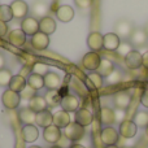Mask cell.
<instances>
[{
  "label": "cell",
  "instance_id": "6da1fadb",
  "mask_svg": "<svg viewBox=\"0 0 148 148\" xmlns=\"http://www.w3.org/2000/svg\"><path fill=\"white\" fill-rule=\"evenodd\" d=\"M84 134H86V130H84L83 126H81L77 122H70L69 125L64 129L62 135L66 139H69L70 142H73V143H77V142H79L83 138Z\"/></svg>",
  "mask_w": 148,
  "mask_h": 148
},
{
  "label": "cell",
  "instance_id": "7a4b0ae2",
  "mask_svg": "<svg viewBox=\"0 0 148 148\" xmlns=\"http://www.w3.org/2000/svg\"><path fill=\"white\" fill-rule=\"evenodd\" d=\"M21 96L18 92L12 91L10 88H7L1 95V103L7 109H17L20 107V103H21Z\"/></svg>",
  "mask_w": 148,
  "mask_h": 148
},
{
  "label": "cell",
  "instance_id": "3957f363",
  "mask_svg": "<svg viewBox=\"0 0 148 148\" xmlns=\"http://www.w3.org/2000/svg\"><path fill=\"white\" fill-rule=\"evenodd\" d=\"M100 140L104 146H113L117 144L120 140V133L112 126H105L100 131Z\"/></svg>",
  "mask_w": 148,
  "mask_h": 148
},
{
  "label": "cell",
  "instance_id": "277c9868",
  "mask_svg": "<svg viewBox=\"0 0 148 148\" xmlns=\"http://www.w3.org/2000/svg\"><path fill=\"white\" fill-rule=\"evenodd\" d=\"M100 62H101V56L97 52H94V51L87 52L83 56V59H82V65L88 72H96Z\"/></svg>",
  "mask_w": 148,
  "mask_h": 148
},
{
  "label": "cell",
  "instance_id": "5b68a950",
  "mask_svg": "<svg viewBox=\"0 0 148 148\" xmlns=\"http://www.w3.org/2000/svg\"><path fill=\"white\" fill-rule=\"evenodd\" d=\"M136 131H138V126L133 120H125L120 123L118 133H120V136H122L123 139L134 138L136 135Z\"/></svg>",
  "mask_w": 148,
  "mask_h": 148
},
{
  "label": "cell",
  "instance_id": "8992f818",
  "mask_svg": "<svg viewBox=\"0 0 148 148\" xmlns=\"http://www.w3.org/2000/svg\"><path fill=\"white\" fill-rule=\"evenodd\" d=\"M21 30L26 34V36H33L39 33V21L35 17H25L21 22Z\"/></svg>",
  "mask_w": 148,
  "mask_h": 148
},
{
  "label": "cell",
  "instance_id": "52a82bcc",
  "mask_svg": "<svg viewBox=\"0 0 148 148\" xmlns=\"http://www.w3.org/2000/svg\"><path fill=\"white\" fill-rule=\"evenodd\" d=\"M61 105L62 110L68 113H72V112H77L79 109V99L75 96V95H72V94H68V95H64L61 97Z\"/></svg>",
  "mask_w": 148,
  "mask_h": 148
},
{
  "label": "cell",
  "instance_id": "ba28073f",
  "mask_svg": "<svg viewBox=\"0 0 148 148\" xmlns=\"http://www.w3.org/2000/svg\"><path fill=\"white\" fill-rule=\"evenodd\" d=\"M125 65L127 69L130 70H135V69H140L142 68V53L136 49H133L131 52H129L123 59Z\"/></svg>",
  "mask_w": 148,
  "mask_h": 148
},
{
  "label": "cell",
  "instance_id": "9c48e42d",
  "mask_svg": "<svg viewBox=\"0 0 148 148\" xmlns=\"http://www.w3.org/2000/svg\"><path fill=\"white\" fill-rule=\"evenodd\" d=\"M30 43H31V47L34 49H36V51H44L49 46V35L39 31L35 35L31 36Z\"/></svg>",
  "mask_w": 148,
  "mask_h": 148
},
{
  "label": "cell",
  "instance_id": "30bf717a",
  "mask_svg": "<svg viewBox=\"0 0 148 148\" xmlns=\"http://www.w3.org/2000/svg\"><path fill=\"white\" fill-rule=\"evenodd\" d=\"M74 122L79 123L83 127L90 126L94 122V114L88 109H86V108H79L75 112V114H74Z\"/></svg>",
  "mask_w": 148,
  "mask_h": 148
},
{
  "label": "cell",
  "instance_id": "8fae6325",
  "mask_svg": "<svg viewBox=\"0 0 148 148\" xmlns=\"http://www.w3.org/2000/svg\"><path fill=\"white\" fill-rule=\"evenodd\" d=\"M121 43V38L116 33H108L103 35V48L109 52L117 51L118 46Z\"/></svg>",
  "mask_w": 148,
  "mask_h": 148
},
{
  "label": "cell",
  "instance_id": "7c38bea8",
  "mask_svg": "<svg viewBox=\"0 0 148 148\" xmlns=\"http://www.w3.org/2000/svg\"><path fill=\"white\" fill-rule=\"evenodd\" d=\"M116 34H117L120 38L122 39H127L131 36L134 31V26L130 21L127 20H120L117 23H116Z\"/></svg>",
  "mask_w": 148,
  "mask_h": 148
},
{
  "label": "cell",
  "instance_id": "4fadbf2b",
  "mask_svg": "<svg viewBox=\"0 0 148 148\" xmlns=\"http://www.w3.org/2000/svg\"><path fill=\"white\" fill-rule=\"evenodd\" d=\"M62 133H61V129L57 127L55 125H51L48 127H46L43 130V138L47 143H51V144H56L57 142L61 139Z\"/></svg>",
  "mask_w": 148,
  "mask_h": 148
},
{
  "label": "cell",
  "instance_id": "5bb4252c",
  "mask_svg": "<svg viewBox=\"0 0 148 148\" xmlns=\"http://www.w3.org/2000/svg\"><path fill=\"white\" fill-rule=\"evenodd\" d=\"M10 8H12V12H13V18H17V20L25 18L26 14L29 13V5L23 0H14V1H12L10 3Z\"/></svg>",
  "mask_w": 148,
  "mask_h": 148
},
{
  "label": "cell",
  "instance_id": "9a60e30c",
  "mask_svg": "<svg viewBox=\"0 0 148 148\" xmlns=\"http://www.w3.org/2000/svg\"><path fill=\"white\" fill-rule=\"evenodd\" d=\"M8 42L14 47H23L26 43V34L21 29H13L8 34Z\"/></svg>",
  "mask_w": 148,
  "mask_h": 148
},
{
  "label": "cell",
  "instance_id": "2e32d148",
  "mask_svg": "<svg viewBox=\"0 0 148 148\" xmlns=\"http://www.w3.org/2000/svg\"><path fill=\"white\" fill-rule=\"evenodd\" d=\"M113 103H114L117 109L126 110L131 104V96L129 92L120 91V92H117V94H114V96H113Z\"/></svg>",
  "mask_w": 148,
  "mask_h": 148
},
{
  "label": "cell",
  "instance_id": "e0dca14e",
  "mask_svg": "<svg viewBox=\"0 0 148 148\" xmlns=\"http://www.w3.org/2000/svg\"><path fill=\"white\" fill-rule=\"evenodd\" d=\"M130 43L131 46H135V47H143L148 43V35L147 33L144 31V29H135L133 31L130 36Z\"/></svg>",
  "mask_w": 148,
  "mask_h": 148
},
{
  "label": "cell",
  "instance_id": "ac0fdd59",
  "mask_svg": "<svg viewBox=\"0 0 148 148\" xmlns=\"http://www.w3.org/2000/svg\"><path fill=\"white\" fill-rule=\"evenodd\" d=\"M35 123L39 126V127H43V129L53 125V113H52L51 110H48V109L42 110V112L36 113Z\"/></svg>",
  "mask_w": 148,
  "mask_h": 148
},
{
  "label": "cell",
  "instance_id": "d6986e66",
  "mask_svg": "<svg viewBox=\"0 0 148 148\" xmlns=\"http://www.w3.org/2000/svg\"><path fill=\"white\" fill-rule=\"evenodd\" d=\"M21 134L26 143H34L39 136V130L35 125H23Z\"/></svg>",
  "mask_w": 148,
  "mask_h": 148
},
{
  "label": "cell",
  "instance_id": "ffe728a7",
  "mask_svg": "<svg viewBox=\"0 0 148 148\" xmlns=\"http://www.w3.org/2000/svg\"><path fill=\"white\" fill-rule=\"evenodd\" d=\"M61 86V78L57 73L48 72L44 75V87L47 90H59Z\"/></svg>",
  "mask_w": 148,
  "mask_h": 148
},
{
  "label": "cell",
  "instance_id": "44dd1931",
  "mask_svg": "<svg viewBox=\"0 0 148 148\" xmlns=\"http://www.w3.org/2000/svg\"><path fill=\"white\" fill-rule=\"evenodd\" d=\"M55 30H56V21L53 18L49 17V16L40 18V21H39V31L47 34V35H51V34L55 33Z\"/></svg>",
  "mask_w": 148,
  "mask_h": 148
},
{
  "label": "cell",
  "instance_id": "7402d4cb",
  "mask_svg": "<svg viewBox=\"0 0 148 148\" xmlns=\"http://www.w3.org/2000/svg\"><path fill=\"white\" fill-rule=\"evenodd\" d=\"M87 46L91 51L97 52V51H101L103 48V35L97 31H94L88 35L87 38Z\"/></svg>",
  "mask_w": 148,
  "mask_h": 148
},
{
  "label": "cell",
  "instance_id": "603a6c76",
  "mask_svg": "<svg viewBox=\"0 0 148 148\" xmlns=\"http://www.w3.org/2000/svg\"><path fill=\"white\" fill-rule=\"evenodd\" d=\"M56 17L61 22H69L74 17V9L70 5H60L56 9Z\"/></svg>",
  "mask_w": 148,
  "mask_h": 148
},
{
  "label": "cell",
  "instance_id": "cb8c5ba5",
  "mask_svg": "<svg viewBox=\"0 0 148 148\" xmlns=\"http://www.w3.org/2000/svg\"><path fill=\"white\" fill-rule=\"evenodd\" d=\"M72 122L70 121V114L65 110H57L56 113H53V125L57 126L60 129H65L69 123Z\"/></svg>",
  "mask_w": 148,
  "mask_h": 148
},
{
  "label": "cell",
  "instance_id": "d4e9b609",
  "mask_svg": "<svg viewBox=\"0 0 148 148\" xmlns=\"http://www.w3.org/2000/svg\"><path fill=\"white\" fill-rule=\"evenodd\" d=\"M47 107H48V104H47L44 96L36 95V96H34L31 100H29V108L35 113H39V112H42V110H46Z\"/></svg>",
  "mask_w": 148,
  "mask_h": 148
},
{
  "label": "cell",
  "instance_id": "484cf974",
  "mask_svg": "<svg viewBox=\"0 0 148 148\" xmlns=\"http://www.w3.org/2000/svg\"><path fill=\"white\" fill-rule=\"evenodd\" d=\"M26 82H27V86H30L31 88L34 90H42L44 87V77L40 75V74H36L31 72L26 78Z\"/></svg>",
  "mask_w": 148,
  "mask_h": 148
},
{
  "label": "cell",
  "instance_id": "4316f807",
  "mask_svg": "<svg viewBox=\"0 0 148 148\" xmlns=\"http://www.w3.org/2000/svg\"><path fill=\"white\" fill-rule=\"evenodd\" d=\"M27 86V82H26V78L22 75H20V74H17V75H13L12 79H10L9 82V88L12 90V91H16L20 94L21 91H22L25 87Z\"/></svg>",
  "mask_w": 148,
  "mask_h": 148
},
{
  "label": "cell",
  "instance_id": "83f0119b",
  "mask_svg": "<svg viewBox=\"0 0 148 148\" xmlns=\"http://www.w3.org/2000/svg\"><path fill=\"white\" fill-rule=\"evenodd\" d=\"M100 121H101V123H104L105 126H112L113 123L116 122L114 110L108 107H103L101 109H100Z\"/></svg>",
  "mask_w": 148,
  "mask_h": 148
},
{
  "label": "cell",
  "instance_id": "f1b7e54d",
  "mask_svg": "<svg viewBox=\"0 0 148 148\" xmlns=\"http://www.w3.org/2000/svg\"><path fill=\"white\" fill-rule=\"evenodd\" d=\"M20 121L23 123V125H33L35 123V118H36V113L33 112L30 108H23V109L20 110Z\"/></svg>",
  "mask_w": 148,
  "mask_h": 148
},
{
  "label": "cell",
  "instance_id": "f546056e",
  "mask_svg": "<svg viewBox=\"0 0 148 148\" xmlns=\"http://www.w3.org/2000/svg\"><path fill=\"white\" fill-rule=\"evenodd\" d=\"M96 72L99 73L103 78H107V77H109L110 74L114 72V65H113V62L110 61V60L101 59V62H100V65H99Z\"/></svg>",
  "mask_w": 148,
  "mask_h": 148
},
{
  "label": "cell",
  "instance_id": "4dcf8cb0",
  "mask_svg": "<svg viewBox=\"0 0 148 148\" xmlns=\"http://www.w3.org/2000/svg\"><path fill=\"white\" fill-rule=\"evenodd\" d=\"M44 99H46L48 107H56V105H59L61 103V95H60V92L57 90H48Z\"/></svg>",
  "mask_w": 148,
  "mask_h": 148
},
{
  "label": "cell",
  "instance_id": "1f68e13d",
  "mask_svg": "<svg viewBox=\"0 0 148 148\" xmlns=\"http://www.w3.org/2000/svg\"><path fill=\"white\" fill-rule=\"evenodd\" d=\"M31 12H33L34 17H46V13L48 12V7H47V4L44 1H36L35 4L33 5V8H31Z\"/></svg>",
  "mask_w": 148,
  "mask_h": 148
},
{
  "label": "cell",
  "instance_id": "d6a6232c",
  "mask_svg": "<svg viewBox=\"0 0 148 148\" xmlns=\"http://www.w3.org/2000/svg\"><path fill=\"white\" fill-rule=\"evenodd\" d=\"M133 121L136 123L138 127H147L148 126V112L146 110H138L134 114Z\"/></svg>",
  "mask_w": 148,
  "mask_h": 148
},
{
  "label": "cell",
  "instance_id": "836d02e7",
  "mask_svg": "<svg viewBox=\"0 0 148 148\" xmlns=\"http://www.w3.org/2000/svg\"><path fill=\"white\" fill-rule=\"evenodd\" d=\"M13 20V12L10 5H0V21L3 22H10Z\"/></svg>",
  "mask_w": 148,
  "mask_h": 148
},
{
  "label": "cell",
  "instance_id": "e575fe53",
  "mask_svg": "<svg viewBox=\"0 0 148 148\" xmlns=\"http://www.w3.org/2000/svg\"><path fill=\"white\" fill-rule=\"evenodd\" d=\"M13 74L9 69H0V87H8Z\"/></svg>",
  "mask_w": 148,
  "mask_h": 148
},
{
  "label": "cell",
  "instance_id": "d590c367",
  "mask_svg": "<svg viewBox=\"0 0 148 148\" xmlns=\"http://www.w3.org/2000/svg\"><path fill=\"white\" fill-rule=\"evenodd\" d=\"M88 81L92 83L94 88H101L103 87V77L97 72H92L88 74Z\"/></svg>",
  "mask_w": 148,
  "mask_h": 148
},
{
  "label": "cell",
  "instance_id": "8d00e7d4",
  "mask_svg": "<svg viewBox=\"0 0 148 148\" xmlns=\"http://www.w3.org/2000/svg\"><path fill=\"white\" fill-rule=\"evenodd\" d=\"M133 46H131V43L130 42H121L120 43V46H118V48H117V53L120 55V56H122L123 59H125V56L129 53V52H131L133 51Z\"/></svg>",
  "mask_w": 148,
  "mask_h": 148
},
{
  "label": "cell",
  "instance_id": "74e56055",
  "mask_svg": "<svg viewBox=\"0 0 148 148\" xmlns=\"http://www.w3.org/2000/svg\"><path fill=\"white\" fill-rule=\"evenodd\" d=\"M49 72V66L44 62H35L33 66V73H36V74H40V75H46L47 73Z\"/></svg>",
  "mask_w": 148,
  "mask_h": 148
},
{
  "label": "cell",
  "instance_id": "f35d334b",
  "mask_svg": "<svg viewBox=\"0 0 148 148\" xmlns=\"http://www.w3.org/2000/svg\"><path fill=\"white\" fill-rule=\"evenodd\" d=\"M20 96L21 99H25V100H31L34 96H36V90L31 88L30 86H26L22 91L20 92Z\"/></svg>",
  "mask_w": 148,
  "mask_h": 148
},
{
  "label": "cell",
  "instance_id": "ab89813d",
  "mask_svg": "<svg viewBox=\"0 0 148 148\" xmlns=\"http://www.w3.org/2000/svg\"><path fill=\"white\" fill-rule=\"evenodd\" d=\"M107 81H108V83H110V84L118 83V82L122 81V73L118 72V70H114L109 77H107Z\"/></svg>",
  "mask_w": 148,
  "mask_h": 148
},
{
  "label": "cell",
  "instance_id": "60d3db41",
  "mask_svg": "<svg viewBox=\"0 0 148 148\" xmlns=\"http://www.w3.org/2000/svg\"><path fill=\"white\" fill-rule=\"evenodd\" d=\"M74 3L79 9H88L92 5V0H74Z\"/></svg>",
  "mask_w": 148,
  "mask_h": 148
},
{
  "label": "cell",
  "instance_id": "b9f144b4",
  "mask_svg": "<svg viewBox=\"0 0 148 148\" xmlns=\"http://www.w3.org/2000/svg\"><path fill=\"white\" fill-rule=\"evenodd\" d=\"M114 117H116V122H122V121L126 120V110L123 109H117L116 108L114 110Z\"/></svg>",
  "mask_w": 148,
  "mask_h": 148
},
{
  "label": "cell",
  "instance_id": "7bdbcfd3",
  "mask_svg": "<svg viewBox=\"0 0 148 148\" xmlns=\"http://www.w3.org/2000/svg\"><path fill=\"white\" fill-rule=\"evenodd\" d=\"M8 25L7 22H3V21H0V38H3V36H5L8 34Z\"/></svg>",
  "mask_w": 148,
  "mask_h": 148
},
{
  "label": "cell",
  "instance_id": "ee69618b",
  "mask_svg": "<svg viewBox=\"0 0 148 148\" xmlns=\"http://www.w3.org/2000/svg\"><path fill=\"white\" fill-rule=\"evenodd\" d=\"M140 103L143 107L148 108V90H144L143 91V94H142V96H140Z\"/></svg>",
  "mask_w": 148,
  "mask_h": 148
},
{
  "label": "cell",
  "instance_id": "f6af8a7d",
  "mask_svg": "<svg viewBox=\"0 0 148 148\" xmlns=\"http://www.w3.org/2000/svg\"><path fill=\"white\" fill-rule=\"evenodd\" d=\"M142 66L148 70V51L142 55Z\"/></svg>",
  "mask_w": 148,
  "mask_h": 148
},
{
  "label": "cell",
  "instance_id": "bcb514c9",
  "mask_svg": "<svg viewBox=\"0 0 148 148\" xmlns=\"http://www.w3.org/2000/svg\"><path fill=\"white\" fill-rule=\"evenodd\" d=\"M30 72H33V69H31L30 66H23L22 69H21L20 75H22V77H25V78H27V75L30 74Z\"/></svg>",
  "mask_w": 148,
  "mask_h": 148
},
{
  "label": "cell",
  "instance_id": "7dc6e473",
  "mask_svg": "<svg viewBox=\"0 0 148 148\" xmlns=\"http://www.w3.org/2000/svg\"><path fill=\"white\" fill-rule=\"evenodd\" d=\"M4 64H5V60H4V56H3L1 53H0V69H3L4 68Z\"/></svg>",
  "mask_w": 148,
  "mask_h": 148
},
{
  "label": "cell",
  "instance_id": "c3c4849f",
  "mask_svg": "<svg viewBox=\"0 0 148 148\" xmlns=\"http://www.w3.org/2000/svg\"><path fill=\"white\" fill-rule=\"evenodd\" d=\"M69 148H86V147L82 146V144H79V143H73V144H70Z\"/></svg>",
  "mask_w": 148,
  "mask_h": 148
},
{
  "label": "cell",
  "instance_id": "681fc988",
  "mask_svg": "<svg viewBox=\"0 0 148 148\" xmlns=\"http://www.w3.org/2000/svg\"><path fill=\"white\" fill-rule=\"evenodd\" d=\"M104 148H120L117 144H113V146H104Z\"/></svg>",
  "mask_w": 148,
  "mask_h": 148
},
{
  "label": "cell",
  "instance_id": "f907efd6",
  "mask_svg": "<svg viewBox=\"0 0 148 148\" xmlns=\"http://www.w3.org/2000/svg\"><path fill=\"white\" fill-rule=\"evenodd\" d=\"M144 31H146V33H147V35H148V23L146 25V29H144Z\"/></svg>",
  "mask_w": 148,
  "mask_h": 148
},
{
  "label": "cell",
  "instance_id": "816d5d0a",
  "mask_svg": "<svg viewBox=\"0 0 148 148\" xmlns=\"http://www.w3.org/2000/svg\"><path fill=\"white\" fill-rule=\"evenodd\" d=\"M29 148H42V147H39V146H30Z\"/></svg>",
  "mask_w": 148,
  "mask_h": 148
},
{
  "label": "cell",
  "instance_id": "f5cc1de1",
  "mask_svg": "<svg viewBox=\"0 0 148 148\" xmlns=\"http://www.w3.org/2000/svg\"><path fill=\"white\" fill-rule=\"evenodd\" d=\"M146 135H147V138H148V126L146 127Z\"/></svg>",
  "mask_w": 148,
  "mask_h": 148
},
{
  "label": "cell",
  "instance_id": "db71d44e",
  "mask_svg": "<svg viewBox=\"0 0 148 148\" xmlns=\"http://www.w3.org/2000/svg\"><path fill=\"white\" fill-rule=\"evenodd\" d=\"M51 148H62V147H60V146H52Z\"/></svg>",
  "mask_w": 148,
  "mask_h": 148
},
{
  "label": "cell",
  "instance_id": "11a10c76",
  "mask_svg": "<svg viewBox=\"0 0 148 148\" xmlns=\"http://www.w3.org/2000/svg\"><path fill=\"white\" fill-rule=\"evenodd\" d=\"M122 148H134V147H130V146H125V147H122Z\"/></svg>",
  "mask_w": 148,
  "mask_h": 148
}]
</instances>
